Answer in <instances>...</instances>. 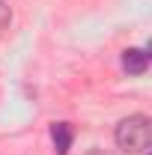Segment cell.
Here are the masks:
<instances>
[{
    "label": "cell",
    "mask_w": 152,
    "mask_h": 155,
    "mask_svg": "<svg viewBox=\"0 0 152 155\" xmlns=\"http://www.w3.org/2000/svg\"><path fill=\"white\" fill-rule=\"evenodd\" d=\"M122 69H125L128 75H143V72L149 69V54L140 51V48H128V51H122Z\"/></svg>",
    "instance_id": "3"
},
{
    "label": "cell",
    "mask_w": 152,
    "mask_h": 155,
    "mask_svg": "<svg viewBox=\"0 0 152 155\" xmlns=\"http://www.w3.org/2000/svg\"><path fill=\"white\" fill-rule=\"evenodd\" d=\"M116 146L128 155H137V152H146L152 143V128H149V119L143 114H134V116H125L119 125H116Z\"/></svg>",
    "instance_id": "1"
},
{
    "label": "cell",
    "mask_w": 152,
    "mask_h": 155,
    "mask_svg": "<svg viewBox=\"0 0 152 155\" xmlns=\"http://www.w3.org/2000/svg\"><path fill=\"white\" fill-rule=\"evenodd\" d=\"M9 21H12V9L0 0V30H6V27H9Z\"/></svg>",
    "instance_id": "4"
},
{
    "label": "cell",
    "mask_w": 152,
    "mask_h": 155,
    "mask_svg": "<svg viewBox=\"0 0 152 155\" xmlns=\"http://www.w3.org/2000/svg\"><path fill=\"white\" fill-rule=\"evenodd\" d=\"M51 140H54V152L57 155H69L72 140H75V125L72 122H54L51 125Z\"/></svg>",
    "instance_id": "2"
}]
</instances>
